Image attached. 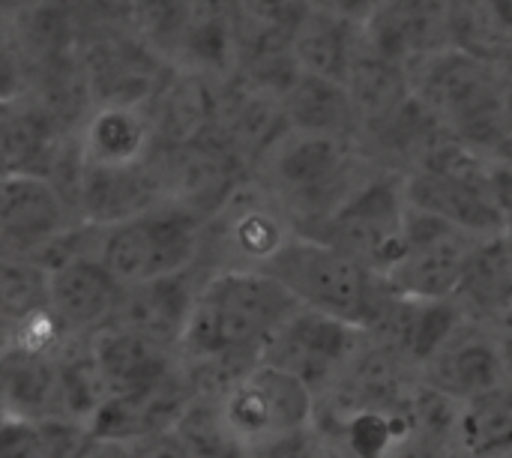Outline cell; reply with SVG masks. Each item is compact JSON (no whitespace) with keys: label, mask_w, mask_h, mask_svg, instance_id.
Here are the masks:
<instances>
[{"label":"cell","mask_w":512,"mask_h":458,"mask_svg":"<svg viewBox=\"0 0 512 458\" xmlns=\"http://www.w3.org/2000/svg\"><path fill=\"white\" fill-rule=\"evenodd\" d=\"M297 309L288 288L258 267H222L198 285L180 360L189 372L252 366L267 339Z\"/></svg>","instance_id":"6da1fadb"},{"label":"cell","mask_w":512,"mask_h":458,"mask_svg":"<svg viewBox=\"0 0 512 458\" xmlns=\"http://www.w3.org/2000/svg\"><path fill=\"white\" fill-rule=\"evenodd\" d=\"M261 270L279 279L297 306L333 315L366 333L390 297V285L381 273L339 246L297 231Z\"/></svg>","instance_id":"7a4b0ae2"},{"label":"cell","mask_w":512,"mask_h":458,"mask_svg":"<svg viewBox=\"0 0 512 458\" xmlns=\"http://www.w3.org/2000/svg\"><path fill=\"white\" fill-rule=\"evenodd\" d=\"M357 153L351 138L288 132L267 153V174L273 195L294 231L315 234L327 216L366 180L357 174Z\"/></svg>","instance_id":"3957f363"},{"label":"cell","mask_w":512,"mask_h":458,"mask_svg":"<svg viewBox=\"0 0 512 458\" xmlns=\"http://www.w3.org/2000/svg\"><path fill=\"white\" fill-rule=\"evenodd\" d=\"M204 219L186 201L168 198L156 207L102 228L99 258L123 285L177 276L195 267Z\"/></svg>","instance_id":"277c9868"},{"label":"cell","mask_w":512,"mask_h":458,"mask_svg":"<svg viewBox=\"0 0 512 458\" xmlns=\"http://www.w3.org/2000/svg\"><path fill=\"white\" fill-rule=\"evenodd\" d=\"M408 198L414 207L429 210L480 240L507 237L492 165L468 144H435L408 174Z\"/></svg>","instance_id":"5b68a950"},{"label":"cell","mask_w":512,"mask_h":458,"mask_svg":"<svg viewBox=\"0 0 512 458\" xmlns=\"http://www.w3.org/2000/svg\"><path fill=\"white\" fill-rule=\"evenodd\" d=\"M408 210V174L378 171L369 174L309 237H321L387 276L405 255Z\"/></svg>","instance_id":"8992f818"},{"label":"cell","mask_w":512,"mask_h":458,"mask_svg":"<svg viewBox=\"0 0 512 458\" xmlns=\"http://www.w3.org/2000/svg\"><path fill=\"white\" fill-rule=\"evenodd\" d=\"M216 396L225 420L249 453L312 429L318 417V396L300 378L261 360Z\"/></svg>","instance_id":"52a82bcc"},{"label":"cell","mask_w":512,"mask_h":458,"mask_svg":"<svg viewBox=\"0 0 512 458\" xmlns=\"http://www.w3.org/2000/svg\"><path fill=\"white\" fill-rule=\"evenodd\" d=\"M372 336L333 315L297 306L261 348V363H270L300 378L318 399L330 393L369 351Z\"/></svg>","instance_id":"ba28073f"},{"label":"cell","mask_w":512,"mask_h":458,"mask_svg":"<svg viewBox=\"0 0 512 458\" xmlns=\"http://www.w3.org/2000/svg\"><path fill=\"white\" fill-rule=\"evenodd\" d=\"M480 246V237L411 204L405 255L384 279L390 291L402 297L456 300L468 282Z\"/></svg>","instance_id":"9c48e42d"},{"label":"cell","mask_w":512,"mask_h":458,"mask_svg":"<svg viewBox=\"0 0 512 458\" xmlns=\"http://www.w3.org/2000/svg\"><path fill=\"white\" fill-rule=\"evenodd\" d=\"M468 318L471 315L459 297L456 300H420V297H402L390 291L381 315L369 327V336L396 363L420 375Z\"/></svg>","instance_id":"30bf717a"},{"label":"cell","mask_w":512,"mask_h":458,"mask_svg":"<svg viewBox=\"0 0 512 458\" xmlns=\"http://www.w3.org/2000/svg\"><path fill=\"white\" fill-rule=\"evenodd\" d=\"M75 225L63 189L39 174H3L0 237L3 258H36Z\"/></svg>","instance_id":"8fae6325"},{"label":"cell","mask_w":512,"mask_h":458,"mask_svg":"<svg viewBox=\"0 0 512 458\" xmlns=\"http://www.w3.org/2000/svg\"><path fill=\"white\" fill-rule=\"evenodd\" d=\"M420 381L459 405L510 384V360L498 327L468 318L420 372Z\"/></svg>","instance_id":"7c38bea8"},{"label":"cell","mask_w":512,"mask_h":458,"mask_svg":"<svg viewBox=\"0 0 512 458\" xmlns=\"http://www.w3.org/2000/svg\"><path fill=\"white\" fill-rule=\"evenodd\" d=\"M198 393L201 390L195 387L189 369H180L177 375L141 390L111 393L90 417L87 432L90 438L135 444L141 438L177 429L180 417L186 414V408L195 402Z\"/></svg>","instance_id":"4fadbf2b"},{"label":"cell","mask_w":512,"mask_h":458,"mask_svg":"<svg viewBox=\"0 0 512 458\" xmlns=\"http://www.w3.org/2000/svg\"><path fill=\"white\" fill-rule=\"evenodd\" d=\"M123 282L108 270L99 252L75 255L48 270L51 312L72 336H93L102 330L123 297Z\"/></svg>","instance_id":"5bb4252c"},{"label":"cell","mask_w":512,"mask_h":458,"mask_svg":"<svg viewBox=\"0 0 512 458\" xmlns=\"http://www.w3.org/2000/svg\"><path fill=\"white\" fill-rule=\"evenodd\" d=\"M168 186L147 162L138 165H84L75 189L78 222L111 228L123 219H132L159 201H168Z\"/></svg>","instance_id":"9a60e30c"},{"label":"cell","mask_w":512,"mask_h":458,"mask_svg":"<svg viewBox=\"0 0 512 458\" xmlns=\"http://www.w3.org/2000/svg\"><path fill=\"white\" fill-rule=\"evenodd\" d=\"M87 345L108 396L159 384L186 369L177 348H168L156 339L114 324L87 336Z\"/></svg>","instance_id":"2e32d148"},{"label":"cell","mask_w":512,"mask_h":458,"mask_svg":"<svg viewBox=\"0 0 512 458\" xmlns=\"http://www.w3.org/2000/svg\"><path fill=\"white\" fill-rule=\"evenodd\" d=\"M192 279H195L192 270H186L177 276L126 285L120 306L108 324L135 330L147 339H156V342L180 351V342H183V333L189 327L192 306L198 297V285H201V282L195 285Z\"/></svg>","instance_id":"e0dca14e"},{"label":"cell","mask_w":512,"mask_h":458,"mask_svg":"<svg viewBox=\"0 0 512 458\" xmlns=\"http://www.w3.org/2000/svg\"><path fill=\"white\" fill-rule=\"evenodd\" d=\"M366 45V21L339 9L315 6L294 36V54L303 72L339 81L348 87L357 57Z\"/></svg>","instance_id":"ac0fdd59"},{"label":"cell","mask_w":512,"mask_h":458,"mask_svg":"<svg viewBox=\"0 0 512 458\" xmlns=\"http://www.w3.org/2000/svg\"><path fill=\"white\" fill-rule=\"evenodd\" d=\"M153 120L132 105H99L87 114L78 150L84 165H138L150 159Z\"/></svg>","instance_id":"d6986e66"},{"label":"cell","mask_w":512,"mask_h":458,"mask_svg":"<svg viewBox=\"0 0 512 458\" xmlns=\"http://www.w3.org/2000/svg\"><path fill=\"white\" fill-rule=\"evenodd\" d=\"M282 105L294 132L351 138L363 129L351 90L339 81L312 72H303L294 81V87L282 96Z\"/></svg>","instance_id":"ffe728a7"},{"label":"cell","mask_w":512,"mask_h":458,"mask_svg":"<svg viewBox=\"0 0 512 458\" xmlns=\"http://www.w3.org/2000/svg\"><path fill=\"white\" fill-rule=\"evenodd\" d=\"M3 414L30 423L57 420V354L3 348Z\"/></svg>","instance_id":"44dd1931"},{"label":"cell","mask_w":512,"mask_h":458,"mask_svg":"<svg viewBox=\"0 0 512 458\" xmlns=\"http://www.w3.org/2000/svg\"><path fill=\"white\" fill-rule=\"evenodd\" d=\"M456 450L468 458H512V381L459 405Z\"/></svg>","instance_id":"7402d4cb"},{"label":"cell","mask_w":512,"mask_h":458,"mask_svg":"<svg viewBox=\"0 0 512 458\" xmlns=\"http://www.w3.org/2000/svg\"><path fill=\"white\" fill-rule=\"evenodd\" d=\"M195 0H129L132 33L165 63L180 66L189 30H192Z\"/></svg>","instance_id":"603a6c76"},{"label":"cell","mask_w":512,"mask_h":458,"mask_svg":"<svg viewBox=\"0 0 512 458\" xmlns=\"http://www.w3.org/2000/svg\"><path fill=\"white\" fill-rule=\"evenodd\" d=\"M177 435L192 458H252L222 414L216 393H198L177 423Z\"/></svg>","instance_id":"cb8c5ba5"},{"label":"cell","mask_w":512,"mask_h":458,"mask_svg":"<svg viewBox=\"0 0 512 458\" xmlns=\"http://www.w3.org/2000/svg\"><path fill=\"white\" fill-rule=\"evenodd\" d=\"M294 234V228L282 219L276 207L267 204H246L234 213L228 225V240L234 252L243 258V267H264Z\"/></svg>","instance_id":"d4e9b609"},{"label":"cell","mask_w":512,"mask_h":458,"mask_svg":"<svg viewBox=\"0 0 512 458\" xmlns=\"http://www.w3.org/2000/svg\"><path fill=\"white\" fill-rule=\"evenodd\" d=\"M51 309L48 270L30 258H3V324L18 327L21 321Z\"/></svg>","instance_id":"484cf974"},{"label":"cell","mask_w":512,"mask_h":458,"mask_svg":"<svg viewBox=\"0 0 512 458\" xmlns=\"http://www.w3.org/2000/svg\"><path fill=\"white\" fill-rule=\"evenodd\" d=\"M315 6V0H243V18L267 33L294 39Z\"/></svg>","instance_id":"4316f807"},{"label":"cell","mask_w":512,"mask_h":458,"mask_svg":"<svg viewBox=\"0 0 512 458\" xmlns=\"http://www.w3.org/2000/svg\"><path fill=\"white\" fill-rule=\"evenodd\" d=\"M0 458H42V435L39 423L6 417L0 432Z\"/></svg>","instance_id":"83f0119b"},{"label":"cell","mask_w":512,"mask_h":458,"mask_svg":"<svg viewBox=\"0 0 512 458\" xmlns=\"http://www.w3.org/2000/svg\"><path fill=\"white\" fill-rule=\"evenodd\" d=\"M132 447H135V458H192L189 450H186V444L180 441L177 429H168V432L141 438Z\"/></svg>","instance_id":"f1b7e54d"},{"label":"cell","mask_w":512,"mask_h":458,"mask_svg":"<svg viewBox=\"0 0 512 458\" xmlns=\"http://www.w3.org/2000/svg\"><path fill=\"white\" fill-rule=\"evenodd\" d=\"M492 183H495V198L507 222V237L512 234V162L492 165Z\"/></svg>","instance_id":"f546056e"},{"label":"cell","mask_w":512,"mask_h":458,"mask_svg":"<svg viewBox=\"0 0 512 458\" xmlns=\"http://www.w3.org/2000/svg\"><path fill=\"white\" fill-rule=\"evenodd\" d=\"M81 458H135V447L126 441H105V438H90Z\"/></svg>","instance_id":"4dcf8cb0"},{"label":"cell","mask_w":512,"mask_h":458,"mask_svg":"<svg viewBox=\"0 0 512 458\" xmlns=\"http://www.w3.org/2000/svg\"><path fill=\"white\" fill-rule=\"evenodd\" d=\"M504 30H512V0H483Z\"/></svg>","instance_id":"1f68e13d"},{"label":"cell","mask_w":512,"mask_h":458,"mask_svg":"<svg viewBox=\"0 0 512 458\" xmlns=\"http://www.w3.org/2000/svg\"><path fill=\"white\" fill-rule=\"evenodd\" d=\"M3 3H6V9H9V12H12V9H21V12H24L27 6L39 3V0H3Z\"/></svg>","instance_id":"d6a6232c"},{"label":"cell","mask_w":512,"mask_h":458,"mask_svg":"<svg viewBox=\"0 0 512 458\" xmlns=\"http://www.w3.org/2000/svg\"><path fill=\"white\" fill-rule=\"evenodd\" d=\"M378 3H381V0H378Z\"/></svg>","instance_id":"836d02e7"}]
</instances>
